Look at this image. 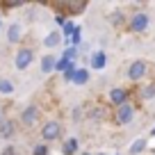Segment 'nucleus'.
Returning a JSON list of instances; mask_svg holds the SVG:
<instances>
[{
    "label": "nucleus",
    "instance_id": "f257e3e1",
    "mask_svg": "<svg viewBox=\"0 0 155 155\" xmlns=\"http://www.w3.org/2000/svg\"><path fill=\"white\" fill-rule=\"evenodd\" d=\"M146 73H148V64H146V59H132V62L128 64V68H126V78L130 80V82H139V80H144Z\"/></svg>",
    "mask_w": 155,
    "mask_h": 155
},
{
    "label": "nucleus",
    "instance_id": "f03ea898",
    "mask_svg": "<svg viewBox=\"0 0 155 155\" xmlns=\"http://www.w3.org/2000/svg\"><path fill=\"white\" fill-rule=\"evenodd\" d=\"M148 23H150V16L146 12H135L130 16V21H128V30L130 32H144L148 28Z\"/></svg>",
    "mask_w": 155,
    "mask_h": 155
},
{
    "label": "nucleus",
    "instance_id": "7ed1b4c3",
    "mask_svg": "<svg viewBox=\"0 0 155 155\" xmlns=\"http://www.w3.org/2000/svg\"><path fill=\"white\" fill-rule=\"evenodd\" d=\"M62 137V123L59 121H46L41 126V139L44 141H55Z\"/></svg>",
    "mask_w": 155,
    "mask_h": 155
},
{
    "label": "nucleus",
    "instance_id": "20e7f679",
    "mask_svg": "<svg viewBox=\"0 0 155 155\" xmlns=\"http://www.w3.org/2000/svg\"><path fill=\"white\" fill-rule=\"evenodd\" d=\"M32 62H34V50H32V48H18V50H16L14 66L18 68V71H25Z\"/></svg>",
    "mask_w": 155,
    "mask_h": 155
},
{
    "label": "nucleus",
    "instance_id": "39448f33",
    "mask_svg": "<svg viewBox=\"0 0 155 155\" xmlns=\"http://www.w3.org/2000/svg\"><path fill=\"white\" fill-rule=\"evenodd\" d=\"M114 119H116L119 126H128V123H132V119H135V105H132V103H126V105L116 107Z\"/></svg>",
    "mask_w": 155,
    "mask_h": 155
},
{
    "label": "nucleus",
    "instance_id": "423d86ee",
    "mask_svg": "<svg viewBox=\"0 0 155 155\" xmlns=\"http://www.w3.org/2000/svg\"><path fill=\"white\" fill-rule=\"evenodd\" d=\"M107 66V53L105 50H94L89 57V68L91 71H103Z\"/></svg>",
    "mask_w": 155,
    "mask_h": 155
},
{
    "label": "nucleus",
    "instance_id": "0eeeda50",
    "mask_svg": "<svg viewBox=\"0 0 155 155\" xmlns=\"http://www.w3.org/2000/svg\"><path fill=\"white\" fill-rule=\"evenodd\" d=\"M37 121H39V107L37 105H28L21 112V123L23 126H34Z\"/></svg>",
    "mask_w": 155,
    "mask_h": 155
},
{
    "label": "nucleus",
    "instance_id": "6e6552de",
    "mask_svg": "<svg viewBox=\"0 0 155 155\" xmlns=\"http://www.w3.org/2000/svg\"><path fill=\"white\" fill-rule=\"evenodd\" d=\"M110 103L114 107H121V105H126L128 103V91L123 87H114V89H110Z\"/></svg>",
    "mask_w": 155,
    "mask_h": 155
},
{
    "label": "nucleus",
    "instance_id": "1a4fd4ad",
    "mask_svg": "<svg viewBox=\"0 0 155 155\" xmlns=\"http://www.w3.org/2000/svg\"><path fill=\"white\" fill-rule=\"evenodd\" d=\"M39 66H41V73L48 75V73H53L55 68H57V57H55L53 53H46L44 57H41V64H39Z\"/></svg>",
    "mask_w": 155,
    "mask_h": 155
},
{
    "label": "nucleus",
    "instance_id": "9d476101",
    "mask_svg": "<svg viewBox=\"0 0 155 155\" xmlns=\"http://www.w3.org/2000/svg\"><path fill=\"white\" fill-rule=\"evenodd\" d=\"M21 39H23V25L12 23L9 28H7V41H9V44H18Z\"/></svg>",
    "mask_w": 155,
    "mask_h": 155
},
{
    "label": "nucleus",
    "instance_id": "9b49d317",
    "mask_svg": "<svg viewBox=\"0 0 155 155\" xmlns=\"http://www.w3.org/2000/svg\"><path fill=\"white\" fill-rule=\"evenodd\" d=\"M146 148H148V137H137L128 148V155H141Z\"/></svg>",
    "mask_w": 155,
    "mask_h": 155
},
{
    "label": "nucleus",
    "instance_id": "f8f14e48",
    "mask_svg": "<svg viewBox=\"0 0 155 155\" xmlns=\"http://www.w3.org/2000/svg\"><path fill=\"white\" fill-rule=\"evenodd\" d=\"M78 153H80V141H78L75 137L64 139V144H62V155H78Z\"/></svg>",
    "mask_w": 155,
    "mask_h": 155
},
{
    "label": "nucleus",
    "instance_id": "ddd939ff",
    "mask_svg": "<svg viewBox=\"0 0 155 155\" xmlns=\"http://www.w3.org/2000/svg\"><path fill=\"white\" fill-rule=\"evenodd\" d=\"M62 39H64L62 30H53V32H48L44 37V46H46V48H57V46L62 44Z\"/></svg>",
    "mask_w": 155,
    "mask_h": 155
},
{
    "label": "nucleus",
    "instance_id": "4468645a",
    "mask_svg": "<svg viewBox=\"0 0 155 155\" xmlns=\"http://www.w3.org/2000/svg\"><path fill=\"white\" fill-rule=\"evenodd\" d=\"M89 78H91L89 68H84V66H78L75 75H73V84H78V87H82V84H87V82H89Z\"/></svg>",
    "mask_w": 155,
    "mask_h": 155
},
{
    "label": "nucleus",
    "instance_id": "2eb2a0df",
    "mask_svg": "<svg viewBox=\"0 0 155 155\" xmlns=\"http://www.w3.org/2000/svg\"><path fill=\"white\" fill-rule=\"evenodd\" d=\"M62 7H66L68 14H80V12L87 9V2H64Z\"/></svg>",
    "mask_w": 155,
    "mask_h": 155
},
{
    "label": "nucleus",
    "instance_id": "dca6fc26",
    "mask_svg": "<svg viewBox=\"0 0 155 155\" xmlns=\"http://www.w3.org/2000/svg\"><path fill=\"white\" fill-rule=\"evenodd\" d=\"M14 130H16L14 121H2V123H0V137H5V139H7V137L14 135Z\"/></svg>",
    "mask_w": 155,
    "mask_h": 155
},
{
    "label": "nucleus",
    "instance_id": "f3484780",
    "mask_svg": "<svg viewBox=\"0 0 155 155\" xmlns=\"http://www.w3.org/2000/svg\"><path fill=\"white\" fill-rule=\"evenodd\" d=\"M0 94H5V96L14 94V82H12L9 78H0Z\"/></svg>",
    "mask_w": 155,
    "mask_h": 155
},
{
    "label": "nucleus",
    "instance_id": "a211bd4d",
    "mask_svg": "<svg viewBox=\"0 0 155 155\" xmlns=\"http://www.w3.org/2000/svg\"><path fill=\"white\" fill-rule=\"evenodd\" d=\"M75 30H78V25L73 23V21H66V23H64V28H62V37H64V39H71L73 34H75Z\"/></svg>",
    "mask_w": 155,
    "mask_h": 155
},
{
    "label": "nucleus",
    "instance_id": "6ab92c4d",
    "mask_svg": "<svg viewBox=\"0 0 155 155\" xmlns=\"http://www.w3.org/2000/svg\"><path fill=\"white\" fill-rule=\"evenodd\" d=\"M141 98H144V101H153L155 98V82L146 84V87L141 89Z\"/></svg>",
    "mask_w": 155,
    "mask_h": 155
},
{
    "label": "nucleus",
    "instance_id": "aec40b11",
    "mask_svg": "<svg viewBox=\"0 0 155 155\" xmlns=\"http://www.w3.org/2000/svg\"><path fill=\"white\" fill-rule=\"evenodd\" d=\"M62 57H64V59H68V62H75V57H78V48L68 46V48H66V50L62 53Z\"/></svg>",
    "mask_w": 155,
    "mask_h": 155
},
{
    "label": "nucleus",
    "instance_id": "412c9836",
    "mask_svg": "<svg viewBox=\"0 0 155 155\" xmlns=\"http://www.w3.org/2000/svg\"><path fill=\"white\" fill-rule=\"evenodd\" d=\"M32 155H48V144H34Z\"/></svg>",
    "mask_w": 155,
    "mask_h": 155
},
{
    "label": "nucleus",
    "instance_id": "4be33fe9",
    "mask_svg": "<svg viewBox=\"0 0 155 155\" xmlns=\"http://www.w3.org/2000/svg\"><path fill=\"white\" fill-rule=\"evenodd\" d=\"M80 44H82V32H80V28H78V30H75V34L71 37V46H73V48H78Z\"/></svg>",
    "mask_w": 155,
    "mask_h": 155
},
{
    "label": "nucleus",
    "instance_id": "5701e85b",
    "mask_svg": "<svg viewBox=\"0 0 155 155\" xmlns=\"http://www.w3.org/2000/svg\"><path fill=\"white\" fill-rule=\"evenodd\" d=\"M68 66H71V62H68V59H64V57H59V59H57V68H55V71H62V73H64Z\"/></svg>",
    "mask_w": 155,
    "mask_h": 155
},
{
    "label": "nucleus",
    "instance_id": "b1692460",
    "mask_svg": "<svg viewBox=\"0 0 155 155\" xmlns=\"http://www.w3.org/2000/svg\"><path fill=\"white\" fill-rule=\"evenodd\" d=\"M110 21H112L114 25H121V23H123V18H121V14H119V12H114V14L110 16Z\"/></svg>",
    "mask_w": 155,
    "mask_h": 155
},
{
    "label": "nucleus",
    "instance_id": "393cba45",
    "mask_svg": "<svg viewBox=\"0 0 155 155\" xmlns=\"http://www.w3.org/2000/svg\"><path fill=\"white\" fill-rule=\"evenodd\" d=\"M80 116H82V107L78 105L75 110H73V119H75V121H78V119H80Z\"/></svg>",
    "mask_w": 155,
    "mask_h": 155
},
{
    "label": "nucleus",
    "instance_id": "a878e982",
    "mask_svg": "<svg viewBox=\"0 0 155 155\" xmlns=\"http://www.w3.org/2000/svg\"><path fill=\"white\" fill-rule=\"evenodd\" d=\"M148 137H155V128H153V130H150V132H148Z\"/></svg>",
    "mask_w": 155,
    "mask_h": 155
},
{
    "label": "nucleus",
    "instance_id": "bb28decb",
    "mask_svg": "<svg viewBox=\"0 0 155 155\" xmlns=\"http://www.w3.org/2000/svg\"><path fill=\"white\" fill-rule=\"evenodd\" d=\"M0 123H2V110H0Z\"/></svg>",
    "mask_w": 155,
    "mask_h": 155
},
{
    "label": "nucleus",
    "instance_id": "cd10ccee",
    "mask_svg": "<svg viewBox=\"0 0 155 155\" xmlns=\"http://www.w3.org/2000/svg\"><path fill=\"white\" fill-rule=\"evenodd\" d=\"M80 155H91V153H89V150H87V153H80Z\"/></svg>",
    "mask_w": 155,
    "mask_h": 155
},
{
    "label": "nucleus",
    "instance_id": "c85d7f7f",
    "mask_svg": "<svg viewBox=\"0 0 155 155\" xmlns=\"http://www.w3.org/2000/svg\"><path fill=\"white\" fill-rule=\"evenodd\" d=\"M0 30H2V21H0Z\"/></svg>",
    "mask_w": 155,
    "mask_h": 155
},
{
    "label": "nucleus",
    "instance_id": "c756f323",
    "mask_svg": "<svg viewBox=\"0 0 155 155\" xmlns=\"http://www.w3.org/2000/svg\"><path fill=\"white\" fill-rule=\"evenodd\" d=\"M98 155H105V153H98Z\"/></svg>",
    "mask_w": 155,
    "mask_h": 155
},
{
    "label": "nucleus",
    "instance_id": "7c9ffc66",
    "mask_svg": "<svg viewBox=\"0 0 155 155\" xmlns=\"http://www.w3.org/2000/svg\"><path fill=\"white\" fill-rule=\"evenodd\" d=\"M153 153H155V148H153Z\"/></svg>",
    "mask_w": 155,
    "mask_h": 155
}]
</instances>
